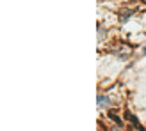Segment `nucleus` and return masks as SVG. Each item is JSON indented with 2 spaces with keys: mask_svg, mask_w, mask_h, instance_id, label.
<instances>
[{
  "mask_svg": "<svg viewBox=\"0 0 146 131\" xmlns=\"http://www.w3.org/2000/svg\"><path fill=\"white\" fill-rule=\"evenodd\" d=\"M107 103H109V99L105 96H100L98 98V106H107Z\"/></svg>",
  "mask_w": 146,
  "mask_h": 131,
  "instance_id": "nucleus-1",
  "label": "nucleus"
},
{
  "mask_svg": "<svg viewBox=\"0 0 146 131\" xmlns=\"http://www.w3.org/2000/svg\"><path fill=\"white\" fill-rule=\"evenodd\" d=\"M144 53H146V50H144Z\"/></svg>",
  "mask_w": 146,
  "mask_h": 131,
  "instance_id": "nucleus-2",
  "label": "nucleus"
}]
</instances>
